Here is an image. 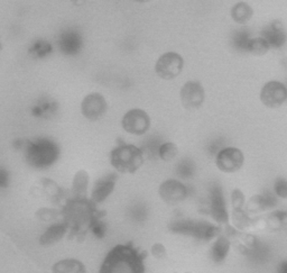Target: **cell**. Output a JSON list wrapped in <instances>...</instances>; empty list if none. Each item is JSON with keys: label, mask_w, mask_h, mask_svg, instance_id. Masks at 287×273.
Masks as SVG:
<instances>
[{"label": "cell", "mask_w": 287, "mask_h": 273, "mask_svg": "<svg viewBox=\"0 0 287 273\" xmlns=\"http://www.w3.org/2000/svg\"><path fill=\"white\" fill-rule=\"evenodd\" d=\"M89 186V176L84 170H80L73 179V191L77 195H85Z\"/></svg>", "instance_id": "cell-21"}, {"label": "cell", "mask_w": 287, "mask_h": 273, "mask_svg": "<svg viewBox=\"0 0 287 273\" xmlns=\"http://www.w3.org/2000/svg\"><path fill=\"white\" fill-rule=\"evenodd\" d=\"M110 163L118 172L134 175L144 164V153L133 144H122L111 151Z\"/></svg>", "instance_id": "cell-3"}, {"label": "cell", "mask_w": 287, "mask_h": 273, "mask_svg": "<svg viewBox=\"0 0 287 273\" xmlns=\"http://www.w3.org/2000/svg\"><path fill=\"white\" fill-rule=\"evenodd\" d=\"M287 100L286 86L279 81H269L265 83L260 91V101L267 108H279Z\"/></svg>", "instance_id": "cell-9"}, {"label": "cell", "mask_w": 287, "mask_h": 273, "mask_svg": "<svg viewBox=\"0 0 287 273\" xmlns=\"http://www.w3.org/2000/svg\"><path fill=\"white\" fill-rule=\"evenodd\" d=\"M121 126L128 134L136 136L144 135L151 128V117L140 108L130 109L122 117Z\"/></svg>", "instance_id": "cell-5"}, {"label": "cell", "mask_w": 287, "mask_h": 273, "mask_svg": "<svg viewBox=\"0 0 287 273\" xmlns=\"http://www.w3.org/2000/svg\"><path fill=\"white\" fill-rule=\"evenodd\" d=\"M32 53L36 54L37 57H44V55L47 54L51 51L50 44L44 43V42H37L32 47Z\"/></svg>", "instance_id": "cell-23"}, {"label": "cell", "mask_w": 287, "mask_h": 273, "mask_svg": "<svg viewBox=\"0 0 287 273\" xmlns=\"http://www.w3.org/2000/svg\"><path fill=\"white\" fill-rule=\"evenodd\" d=\"M172 230L178 233L189 234L195 237L203 238V239H211L215 234L218 233V228L212 226L209 223H194L191 220L180 221L175 223L172 226Z\"/></svg>", "instance_id": "cell-10"}, {"label": "cell", "mask_w": 287, "mask_h": 273, "mask_svg": "<svg viewBox=\"0 0 287 273\" xmlns=\"http://www.w3.org/2000/svg\"><path fill=\"white\" fill-rule=\"evenodd\" d=\"M10 186V173L5 167L0 165V190L7 189Z\"/></svg>", "instance_id": "cell-24"}, {"label": "cell", "mask_w": 287, "mask_h": 273, "mask_svg": "<svg viewBox=\"0 0 287 273\" xmlns=\"http://www.w3.org/2000/svg\"><path fill=\"white\" fill-rule=\"evenodd\" d=\"M24 152L26 162L32 168L45 170L51 168L58 160L59 147L50 138L38 137L26 142Z\"/></svg>", "instance_id": "cell-2"}, {"label": "cell", "mask_w": 287, "mask_h": 273, "mask_svg": "<svg viewBox=\"0 0 287 273\" xmlns=\"http://www.w3.org/2000/svg\"><path fill=\"white\" fill-rule=\"evenodd\" d=\"M52 273H87L84 264L76 259H64L52 267Z\"/></svg>", "instance_id": "cell-16"}, {"label": "cell", "mask_w": 287, "mask_h": 273, "mask_svg": "<svg viewBox=\"0 0 287 273\" xmlns=\"http://www.w3.org/2000/svg\"><path fill=\"white\" fill-rule=\"evenodd\" d=\"M245 47L249 53L256 55V57H262V55H265L270 50L269 44L263 36L248 39Z\"/></svg>", "instance_id": "cell-20"}, {"label": "cell", "mask_w": 287, "mask_h": 273, "mask_svg": "<svg viewBox=\"0 0 287 273\" xmlns=\"http://www.w3.org/2000/svg\"><path fill=\"white\" fill-rule=\"evenodd\" d=\"M230 250V242L226 237H219L212 246L211 256L215 263H221L226 260Z\"/></svg>", "instance_id": "cell-19"}, {"label": "cell", "mask_w": 287, "mask_h": 273, "mask_svg": "<svg viewBox=\"0 0 287 273\" xmlns=\"http://www.w3.org/2000/svg\"><path fill=\"white\" fill-rule=\"evenodd\" d=\"M66 232H68V226H66V224L57 223L51 225V226L47 227L46 230L44 231V233L39 236V244L43 246L53 245L64 237Z\"/></svg>", "instance_id": "cell-14"}, {"label": "cell", "mask_w": 287, "mask_h": 273, "mask_svg": "<svg viewBox=\"0 0 287 273\" xmlns=\"http://www.w3.org/2000/svg\"><path fill=\"white\" fill-rule=\"evenodd\" d=\"M178 154V147L172 142H166L161 145L158 150V156L163 161L170 162L174 160Z\"/></svg>", "instance_id": "cell-22"}, {"label": "cell", "mask_w": 287, "mask_h": 273, "mask_svg": "<svg viewBox=\"0 0 287 273\" xmlns=\"http://www.w3.org/2000/svg\"><path fill=\"white\" fill-rule=\"evenodd\" d=\"M263 38L269 44V47H281L286 42V33L281 21L275 20L273 24L264 32Z\"/></svg>", "instance_id": "cell-15"}, {"label": "cell", "mask_w": 287, "mask_h": 273, "mask_svg": "<svg viewBox=\"0 0 287 273\" xmlns=\"http://www.w3.org/2000/svg\"><path fill=\"white\" fill-rule=\"evenodd\" d=\"M108 102L99 92H92L83 98L81 102V113L88 120L96 121L106 115Z\"/></svg>", "instance_id": "cell-8"}, {"label": "cell", "mask_w": 287, "mask_h": 273, "mask_svg": "<svg viewBox=\"0 0 287 273\" xmlns=\"http://www.w3.org/2000/svg\"><path fill=\"white\" fill-rule=\"evenodd\" d=\"M25 145H26V142L24 141V139H20V138H17L15 139L14 143H13V146L15 150H24L25 149Z\"/></svg>", "instance_id": "cell-28"}, {"label": "cell", "mask_w": 287, "mask_h": 273, "mask_svg": "<svg viewBox=\"0 0 287 273\" xmlns=\"http://www.w3.org/2000/svg\"><path fill=\"white\" fill-rule=\"evenodd\" d=\"M115 176H107V178L99 180L92 190V201L96 202V204H101L102 201L106 200V199L113 194V191L115 190Z\"/></svg>", "instance_id": "cell-13"}, {"label": "cell", "mask_w": 287, "mask_h": 273, "mask_svg": "<svg viewBox=\"0 0 287 273\" xmlns=\"http://www.w3.org/2000/svg\"><path fill=\"white\" fill-rule=\"evenodd\" d=\"M180 98L185 109L196 110L206 100V91L199 81L190 80L181 88Z\"/></svg>", "instance_id": "cell-7"}, {"label": "cell", "mask_w": 287, "mask_h": 273, "mask_svg": "<svg viewBox=\"0 0 287 273\" xmlns=\"http://www.w3.org/2000/svg\"><path fill=\"white\" fill-rule=\"evenodd\" d=\"M245 156L242 151L238 147L228 146L220 150L217 157H215V164L221 172L234 173L244 167Z\"/></svg>", "instance_id": "cell-6"}, {"label": "cell", "mask_w": 287, "mask_h": 273, "mask_svg": "<svg viewBox=\"0 0 287 273\" xmlns=\"http://www.w3.org/2000/svg\"><path fill=\"white\" fill-rule=\"evenodd\" d=\"M211 209L213 218L219 223H227L229 220L226 208V200L223 198L222 189L220 187H215L211 191Z\"/></svg>", "instance_id": "cell-12"}, {"label": "cell", "mask_w": 287, "mask_h": 273, "mask_svg": "<svg viewBox=\"0 0 287 273\" xmlns=\"http://www.w3.org/2000/svg\"><path fill=\"white\" fill-rule=\"evenodd\" d=\"M144 259L132 245H115L104 257L99 273H145Z\"/></svg>", "instance_id": "cell-1"}, {"label": "cell", "mask_w": 287, "mask_h": 273, "mask_svg": "<svg viewBox=\"0 0 287 273\" xmlns=\"http://www.w3.org/2000/svg\"><path fill=\"white\" fill-rule=\"evenodd\" d=\"M245 197L240 190H234L232 193V204L234 209H240L244 206Z\"/></svg>", "instance_id": "cell-26"}, {"label": "cell", "mask_w": 287, "mask_h": 273, "mask_svg": "<svg viewBox=\"0 0 287 273\" xmlns=\"http://www.w3.org/2000/svg\"><path fill=\"white\" fill-rule=\"evenodd\" d=\"M158 194L159 197L167 204H177L186 198L188 188L177 180L169 179L159 186Z\"/></svg>", "instance_id": "cell-11"}, {"label": "cell", "mask_w": 287, "mask_h": 273, "mask_svg": "<svg viewBox=\"0 0 287 273\" xmlns=\"http://www.w3.org/2000/svg\"><path fill=\"white\" fill-rule=\"evenodd\" d=\"M152 253L153 255L156 256V257H163L164 255L166 254V251H165V247H164L163 244H155L154 246L152 247Z\"/></svg>", "instance_id": "cell-27"}, {"label": "cell", "mask_w": 287, "mask_h": 273, "mask_svg": "<svg viewBox=\"0 0 287 273\" xmlns=\"http://www.w3.org/2000/svg\"><path fill=\"white\" fill-rule=\"evenodd\" d=\"M81 46L80 38L73 32L65 33L61 36L59 39V47H61L62 52L65 54H74L79 51Z\"/></svg>", "instance_id": "cell-18"}, {"label": "cell", "mask_w": 287, "mask_h": 273, "mask_svg": "<svg viewBox=\"0 0 287 273\" xmlns=\"http://www.w3.org/2000/svg\"><path fill=\"white\" fill-rule=\"evenodd\" d=\"M275 193L277 195L282 198H286L287 197V183L285 180L279 179L276 181L275 184Z\"/></svg>", "instance_id": "cell-25"}, {"label": "cell", "mask_w": 287, "mask_h": 273, "mask_svg": "<svg viewBox=\"0 0 287 273\" xmlns=\"http://www.w3.org/2000/svg\"><path fill=\"white\" fill-rule=\"evenodd\" d=\"M253 16V10L247 2L240 1L233 5L231 8V18L236 21L237 24L244 25L248 23Z\"/></svg>", "instance_id": "cell-17"}, {"label": "cell", "mask_w": 287, "mask_h": 273, "mask_svg": "<svg viewBox=\"0 0 287 273\" xmlns=\"http://www.w3.org/2000/svg\"><path fill=\"white\" fill-rule=\"evenodd\" d=\"M137 2H148V1H152V0H135Z\"/></svg>", "instance_id": "cell-29"}, {"label": "cell", "mask_w": 287, "mask_h": 273, "mask_svg": "<svg viewBox=\"0 0 287 273\" xmlns=\"http://www.w3.org/2000/svg\"><path fill=\"white\" fill-rule=\"evenodd\" d=\"M184 60L176 52H166L155 63V72L163 80H173L183 71Z\"/></svg>", "instance_id": "cell-4"}]
</instances>
